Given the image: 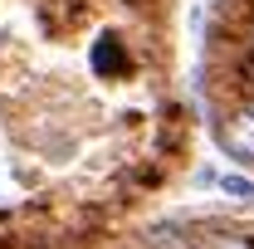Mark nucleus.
Instances as JSON below:
<instances>
[{
  "mask_svg": "<svg viewBox=\"0 0 254 249\" xmlns=\"http://www.w3.org/2000/svg\"><path fill=\"white\" fill-rule=\"evenodd\" d=\"M220 142H225V152H230V156L254 161V113H235V118L220 127Z\"/></svg>",
  "mask_w": 254,
  "mask_h": 249,
  "instance_id": "f257e3e1",
  "label": "nucleus"
},
{
  "mask_svg": "<svg viewBox=\"0 0 254 249\" xmlns=\"http://www.w3.org/2000/svg\"><path fill=\"white\" fill-rule=\"evenodd\" d=\"M190 249H254V235H240V230H205V235H190Z\"/></svg>",
  "mask_w": 254,
  "mask_h": 249,
  "instance_id": "f03ea898",
  "label": "nucleus"
},
{
  "mask_svg": "<svg viewBox=\"0 0 254 249\" xmlns=\"http://www.w3.org/2000/svg\"><path fill=\"white\" fill-rule=\"evenodd\" d=\"M93 68H98V73H123V68H127L123 44H118V39H103V44L93 49Z\"/></svg>",
  "mask_w": 254,
  "mask_h": 249,
  "instance_id": "7ed1b4c3",
  "label": "nucleus"
},
{
  "mask_svg": "<svg viewBox=\"0 0 254 249\" xmlns=\"http://www.w3.org/2000/svg\"><path fill=\"white\" fill-rule=\"evenodd\" d=\"M220 186L230 190V195H245V200H250V195H254V181H240V176H225Z\"/></svg>",
  "mask_w": 254,
  "mask_h": 249,
  "instance_id": "20e7f679",
  "label": "nucleus"
}]
</instances>
